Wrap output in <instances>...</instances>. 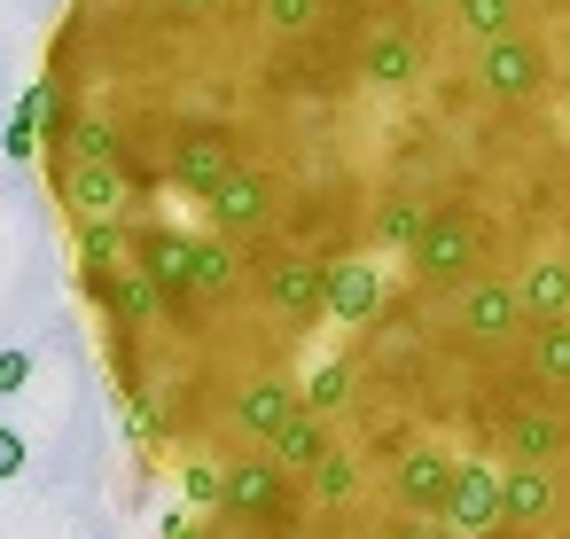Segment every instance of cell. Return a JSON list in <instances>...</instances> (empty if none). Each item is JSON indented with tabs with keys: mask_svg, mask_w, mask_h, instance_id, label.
<instances>
[{
	"mask_svg": "<svg viewBox=\"0 0 570 539\" xmlns=\"http://www.w3.org/2000/svg\"><path fill=\"white\" fill-rule=\"evenodd\" d=\"M453 17H461V32L484 48V40H508V32H515V0H461Z\"/></svg>",
	"mask_w": 570,
	"mask_h": 539,
	"instance_id": "obj_22",
	"label": "cell"
},
{
	"mask_svg": "<svg viewBox=\"0 0 570 539\" xmlns=\"http://www.w3.org/2000/svg\"><path fill=\"white\" fill-rule=\"evenodd\" d=\"M235 290V251L227 243H196V297H227Z\"/></svg>",
	"mask_w": 570,
	"mask_h": 539,
	"instance_id": "obj_24",
	"label": "cell"
},
{
	"mask_svg": "<svg viewBox=\"0 0 570 539\" xmlns=\"http://www.w3.org/2000/svg\"><path fill=\"white\" fill-rule=\"evenodd\" d=\"M352 492H360V461L352 453H328L313 469V500H352Z\"/></svg>",
	"mask_w": 570,
	"mask_h": 539,
	"instance_id": "obj_25",
	"label": "cell"
},
{
	"mask_svg": "<svg viewBox=\"0 0 570 539\" xmlns=\"http://www.w3.org/2000/svg\"><path fill=\"white\" fill-rule=\"evenodd\" d=\"M383 539H453V531H445L438 516H399V523H391Z\"/></svg>",
	"mask_w": 570,
	"mask_h": 539,
	"instance_id": "obj_28",
	"label": "cell"
},
{
	"mask_svg": "<svg viewBox=\"0 0 570 539\" xmlns=\"http://www.w3.org/2000/svg\"><path fill=\"white\" fill-rule=\"evenodd\" d=\"M539 79H547V63H539V48H531L523 32H508V40H484V48H476V87H484L492 102H531V95H539Z\"/></svg>",
	"mask_w": 570,
	"mask_h": 539,
	"instance_id": "obj_5",
	"label": "cell"
},
{
	"mask_svg": "<svg viewBox=\"0 0 570 539\" xmlns=\"http://www.w3.org/2000/svg\"><path fill=\"white\" fill-rule=\"evenodd\" d=\"M95 297H102V305H110V313H118V321H149V313H157V297H165V290H157V282H149V274H110V282H102V290H95Z\"/></svg>",
	"mask_w": 570,
	"mask_h": 539,
	"instance_id": "obj_20",
	"label": "cell"
},
{
	"mask_svg": "<svg viewBox=\"0 0 570 539\" xmlns=\"http://www.w3.org/2000/svg\"><path fill=\"white\" fill-rule=\"evenodd\" d=\"M266 173L258 165H235L212 196H204V212H212V227H227V235H250V227H266Z\"/></svg>",
	"mask_w": 570,
	"mask_h": 539,
	"instance_id": "obj_9",
	"label": "cell"
},
{
	"mask_svg": "<svg viewBox=\"0 0 570 539\" xmlns=\"http://www.w3.org/2000/svg\"><path fill=\"white\" fill-rule=\"evenodd\" d=\"M219 500H227V508H243V516H266V508L282 500V469H274V461H243V469H227Z\"/></svg>",
	"mask_w": 570,
	"mask_h": 539,
	"instance_id": "obj_18",
	"label": "cell"
},
{
	"mask_svg": "<svg viewBox=\"0 0 570 539\" xmlns=\"http://www.w3.org/2000/svg\"><path fill=\"white\" fill-rule=\"evenodd\" d=\"M422 219H430V212H422L414 196H391V204L375 212V243H391V251H414V235H422Z\"/></svg>",
	"mask_w": 570,
	"mask_h": 539,
	"instance_id": "obj_23",
	"label": "cell"
},
{
	"mask_svg": "<svg viewBox=\"0 0 570 539\" xmlns=\"http://www.w3.org/2000/svg\"><path fill=\"white\" fill-rule=\"evenodd\" d=\"M360 63H367V79H375V87H406V79H414V63H422V48H414L406 32H375Z\"/></svg>",
	"mask_w": 570,
	"mask_h": 539,
	"instance_id": "obj_19",
	"label": "cell"
},
{
	"mask_svg": "<svg viewBox=\"0 0 570 539\" xmlns=\"http://www.w3.org/2000/svg\"><path fill=\"white\" fill-rule=\"evenodd\" d=\"M328 313H336V321H352V329H367V321L383 313V274H375L367 258L328 266Z\"/></svg>",
	"mask_w": 570,
	"mask_h": 539,
	"instance_id": "obj_11",
	"label": "cell"
},
{
	"mask_svg": "<svg viewBox=\"0 0 570 539\" xmlns=\"http://www.w3.org/2000/svg\"><path fill=\"white\" fill-rule=\"evenodd\" d=\"M430 9H461V0H430Z\"/></svg>",
	"mask_w": 570,
	"mask_h": 539,
	"instance_id": "obj_32",
	"label": "cell"
},
{
	"mask_svg": "<svg viewBox=\"0 0 570 539\" xmlns=\"http://www.w3.org/2000/svg\"><path fill=\"white\" fill-rule=\"evenodd\" d=\"M32 383V352H0V391H24Z\"/></svg>",
	"mask_w": 570,
	"mask_h": 539,
	"instance_id": "obj_29",
	"label": "cell"
},
{
	"mask_svg": "<svg viewBox=\"0 0 570 539\" xmlns=\"http://www.w3.org/2000/svg\"><path fill=\"white\" fill-rule=\"evenodd\" d=\"M266 24H274L282 40H297V32L321 24V0H266Z\"/></svg>",
	"mask_w": 570,
	"mask_h": 539,
	"instance_id": "obj_26",
	"label": "cell"
},
{
	"mask_svg": "<svg viewBox=\"0 0 570 539\" xmlns=\"http://www.w3.org/2000/svg\"><path fill=\"white\" fill-rule=\"evenodd\" d=\"M274 313L282 321H321L328 313V266H274Z\"/></svg>",
	"mask_w": 570,
	"mask_h": 539,
	"instance_id": "obj_13",
	"label": "cell"
},
{
	"mask_svg": "<svg viewBox=\"0 0 570 539\" xmlns=\"http://www.w3.org/2000/svg\"><path fill=\"white\" fill-rule=\"evenodd\" d=\"M165 539H204V531H196V523H173V531H165Z\"/></svg>",
	"mask_w": 570,
	"mask_h": 539,
	"instance_id": "obj_31",
	"label": "cell"
},
{
	"mask_svg": "<svg viewBox=\"0 0 570 539\" xmlns=\"http://www.w3.org/2000/svg\"><path fill=\"white\" fill-rule=\"evenodd\" d=\"M344 391H352V367L336 360V367H321V375H313V391H305V406H313V414H328V406H344Z\"/></svg>",
	"mask_w": 570,
	"mask_h": 539,
	"instance_id": "obj_27",
	"label": "cell"
},
{
	"mask_svg": "<svg viewBox=\"0 0 570 539\" xmlns=\"http://www.w3.org/2000/svg\"><path fill=\"white\" fill-rule=\"evenodd\" d=\"M523 344H531V352H523L531 383H547V391H570V321H547V329H531Z\"/></svg>",
	"mask_w": 570,
	"mask_h": 539,
	"instance_id": "obj_17",
	"label": "cell"
},
{
	"mask_svg": "<svg viewBox=\"0 0 570 539\" xmlns=\"http://www.w3.org/2000/svg\"><path fill=\"white\" fill-rule=\"evenodd\" d=\"M180 9H204V0H180Z\"/></svg>",
	"mask_w": 570,
	"mask_h": 539,
	"instance_id": "obj_33",
	"label": "cell"
},
{
	"mask_svg": "<svg viewBox=\"0 0 570 539\" xmlns=\"http://www.w3.org/2000/svg\"><path fill=\"white\" fill-rule=\"evenodd\" d=\"M63 204L79 227H118V212L134 204L126 196V165H71L63 173Z\"/></svg>",
	"mask_w": 570,
	"mask_h": 539,
	"instance_id": "obj_7",
	"label": "cell"
},
{
	"mask_svg": "<svg viewBox=\"0 0 570 539\" xmlns=\"http://www.w3.org/2000/svg\"><path fill=\"white\" fill-rule=\"evenodd\" d=\"M235 165H243V157H235V141H227V134H180L165 173H173V188H196V196H212V188H219Z\"/></svg>",
	"mask_w": 570,
	"mask_h": 539,
	"instance_id": "obj_8",
	"label": "cell"
},
{
	"mask_svg": "<svg viewBox=\"0 0 570 539\" xmlns=\"http://www.w3.org/2000/svg\"><path fill=\"white\" fill-rule=\"evenodd\" d=\"M461 336H469V344H508V336H531L523 290H515V282H500V274H469V282H461Z\"/></svg>",
	"mask_w": 570,
	"mask_h": 539,
	"instance_id": "obj_2",
	"label": "cell"
},
{
	"mask_svg": "<svg viewBox=\"0 0 570 539\" xmlns=\"http://www.w3.org/2000/svg\"><path fill=\"white\" fill-rule=\"evenodd\" d=\"M406 258H414L422 282H469V266H476V219L469 212H430Z\"/></svg>",
	"mask_w": 570,
	"mask_h": 539,
	"instance_id": "obj_3",
	"label": "cell"
},
{
	"mask_svg": "<svg viewBox=\"0 0 570 539\" xmlns=\"http://www.w3.org/2000/svg\"><path fill=\"white\" fill-rule=\"evenodd\" d=\"M453 477H461V461H453V453H438V445H406V453H399V469H391V492H399V508H406V516H438V523H445Z\"/></svg>",
	"mask_w": 570,
	"mask_h": 539,
	"instance_id": "obj_4",
	"label": "cell"
},
{
	"mask_svg": "<svg viewBox=\"0 0 570 539\" xmlns=\"http://www.w3.org/2000/svg\"><path fill=\"white\" fill-rule=\"evenodd\" d=\"M492 539H500V531H492Z\"/></svg>",
	"mask_w": 570,
	"mask_h": 539,
	"instance_id": "obj_34",
	"label": "cell"
},
{
	"mask_svg": "<svg viewBox=\"0 0 570 539\" xmlns=\"http://www.w3.org/2000/svg\"><path fill=\"white\" fill-rule=\"evenodd\" d=\"M297 406H305V399H297V391H289L282 375H258V383H250V391L235 399V422H243L250 438H266V445H274V430H282V422H289Z\"/></svg>",
	"mask_w": 570,
	"mask_h": 539,
	"instance_id": "obj_12",
	"label": "cell"
},
{
	"mask_svg": "<svg viewBox=\"0 0 570 539\" xmlns=\"http://www.w3.org/2000/svg\"><path fill=\"white\" fill-rule=\"evenodd\" d=\"M523 313H531V329H547V321H570V258H539L523 282Z\"/></svg>",
	"mask_w": 570,
	"mask_h": 539,
	"instance_id": "obj_14",
	"label": "cell"
},
{
	"mask_svg": "<svg viewBox=\"0 0 570 539\" xmlns=\"http://www.w3.org/2000/svg\"><path fill=\"white\" fill-rule=\"evenodd\" d=\"M71 165H126V141L110 118H79L71 126Z\"/></svg>",
	"mask_w": 570,
	"mask_h": 539,
	"instance_id": "obj_21",
	"label": "cell"
},
{
	"mask_svg": "<svg viewBox=\"0 0 570 539\" xmlns=\"http://www.w3.org/2000/svg\"><path fill=\"white\" fill-rule=\"evenodd\" d=\"M328 453H336V445H328V422H321L313 406H297V414L274 430V445H266V461H274L282 477H313Z\"/></svg>",
	"mask_w": 570,
	"mask_h": 539,
	"instance_id": "obj_10",
	"label": "cell"
},
{
	"mask_svg": "<svg viewBox=\"0 0 570 539\" xmlns=\"http://www.w3.org/2000/svg\"><path fill=\"white\" fill-rule=\"evenodd\" d=\"M141 251H149V266H141V274H149L157 290H173V297H180V290H196V243H188V235L149 227V243H141Z\"/></svg>",
	"mask_w": 570,
	"mask_h": 539,
	"instance_id": "obj_15",
	"label": "cell"
},
{
	"mask_svg": "<svg viewBox=\"0 0 570 539\" xmlns=\"http://www.w3.org/2000/svg\"><path fill=\"white\" fill-rule=\"evenodd\" d=\"M554 508H562L554 469H508V523H547Z\"/></svg>",
	"mask_w": 570,
	"mask_h": 539,
	"instance_id": "obj_16",
	"label": "cell"
},
{
	"mask_svg": "<svg viewBox=\"0 0 570 539\" xmlns=\"http://www.w3.org/2000/svg\"><path fill=\"white\" fill-rule=\"evenodd\" d=\"M500 445H508V469H554L570 453V414H554V406H508Z\"/></svg>",
	"mask_w": 570,
	"mask_h": 539,
	"instance_id": "obj_6",
	"label": "cell"
},
{
	"mask_svg": "<svg viewBox=\"0 0 570 539\" xmlns=\"http://www.w3.org/2000/svg\"><path fill=\"white\" fill-rule=\"evenodd\" d=\"M445 531H453V539H492V531H508V469L461 461L453 500H445Z\"/></svg>",
	"mask_w": 570,
	"mask_h": 539,
	"instance_id": "obj_1",
	"label": "cell"
},
{
	"mask_svg": "<svg viewBox=\"0 0 570 539\" xmlns=\"http://www.w3.org/2000/svg\"><path fill=\"white\" fill-rule=\"evenodd\" d=\"M17 469H24V438H17L9 422H0V484H9Z\"/></svg>",
	"mask_w": 570,
	"mask_h": 539,
	"instance_id": "obj_30",
	"label": "cell"
}]
</instances>
